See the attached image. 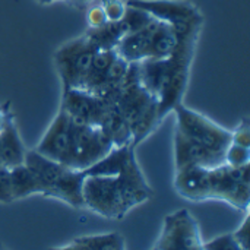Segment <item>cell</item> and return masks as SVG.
I'll return each instance as SVG.
<instances>
[{
	"instance_id": "6da1fadb",
	"label": "cell",
	"mask_w": 250,
	"mask_h": 250,
	"mask_svg": "<svg viewBox=\"0 0 250 250\" xmlns=\"http://www.w3.org/2000/svg\"><path fill=\"white\" fill-rule=\"evenodd\" d=\"M152 195L136 161L135 146L126 148L116 176H85L82 185L83 208L111 220L123 218Z\"/></svg>"
},
{
	"instance_id": "4fadbf2b",
	"label": "cell",
	"mask_w": 250,
	"mask_h": 250,
	"mask_svg": "<svg viewBox=\"0 0 250 250\" xmlns=\"http://www.w3.org/2000/svg\"><path fill=\"white\" fill-rule=\"evenodd\" d=\"M174 188L182 198L192 202H204L212 199L211 168L186 167L176 170Z\"/></svg>"
},
{
	"instance_id": "7402d4cb",
	"label": "cell",
	"mask_w": 250,
	"mask_h": 250,
	"mask_svg": "<svg viewBox=\"0 0 250 250\" xmlns=\"http://www.w3.org/2000/svg\"><path fill=\"white\" fill-rule=\"evenodd\" d=\"M100 6L103 7L108 22H119L125 18L127 4L125 0H101Z\"/></svg>"
},
{
	"instance_id": "ac0fdd59",
	"label": "cell",
	"mask_w": 250,
	"mask_h": 250,
	"mask_svg": "<svg viewBox=\"0 0 250 250\" xmlns=\"http://www.w3.org/2000/svg\"><path fill=\"white\" fill-rule=\"evenodd\" d=\"M127 34V28L122 21L105 22L98 28H88L86 38L95 45L97 50H116L120 40Z\"/></svg>"
},
{
	"instance_id": "603a6c76",
	"label": "cell",
	"mask_w": 250,
	"mask_h": 250,
	"mask_svg": "<svg viewBox=\"0 0 250 250\" xmlns=\"http://www.w3.org/2000/svg\"><path fill=\"white\" fill-rule=\"evenodd\" d=\"M204 250H245L239 243L237 240L233 237V234H223L218 236L209 242H205L202 245Z\"/></svg>"
},
{
	"instance_id": "1f68e13d",
	"label": "cell",
	"mask_w": 250,
	"mask_h": 250,
	"mask_svg": "<svg viewBox=\"0 0 250 250\" xmlns=\"http://www.w3.org/2000/svg\"><path fill=\"white\" fill-rule=\"evenodd\" d=\"M116 250H126V249H125V243L122 242V243H120V245H119V246L116 248Z\"/></svg>"
},
{
	"instance_id": "4316f807",
	"label": "cell",
	"mask_w": 250,
	"mask_h": 250,
	"mask_svg": "<svg viewBox=\"0 0 250 250\" xmlns=\"http://www.w3.org/2000/svg\"><path fill=\"white\" fill-rule=\"evenodd\" d=\"M249 224H250V218H249V209L246 211V217L242 223V226L234 231L231 233L233 237L237 240V243L243 248L245 250H249Z\"/></svg>"
},
{
	"instance_id": "52a82bcc",
	"label": "cell",
	"mask_w": 250,
	"mask_h": 250,
	"mask_svg": "<svg viewBox=\"0 0 250 250\" xmlns=\"http://www.w3.org/2000/svg\"><path fill=\"white\" fill-rule=\"evenodd\" d=\"M113 148L114 145L98 126L72 120V151L69 168L85 171L103 160Z\"/></svg>"
},
{
	"instance_id": "d6a6232c",
	"label": "cell",
	"mask_w": 250,
	"mask_h": 250,
	"mask_svg": "<svg viewBox=\"0 0 250 250\" xmlns=\"http://www.w3.org/2000/svg\"><path fill=\"white\" fill-rule=\"evenodd\" d=\"M0 166H3V163H1V152H0ZM4 167V166H3Z\"/></svg>"
},
{
	"instance_id": "83f0119b",
	"label": "cell",
	"mask_w": 250,
	"mask_h": 250,
	"mask_svg": "<svg viewBox=\"0 0 250 250\" xmlns=\"http://www.w3.org/2000/svg\"><path fill=\"white\" fill-rule=\"evenodd\" d=\"M10 119H13V114H12V110H10V107H9V103L1 104V105H0V132L4 129L6 123H7Z\"/></svg>"
},
{
	"instance_id": "d6986e66",
	"label": "cell",
	"mask_w": 250,
	"mask_h": 250,
	"mask_svg": "<svg viewBox=\"0 0 250 250\" xmlns=\"http://www.w3.org/2000/svg\"><path fill=\"white\" fill-rule=\"evenodd\" d=\"M10 174V190L13 201L25 199L32 195H41V186L35 174L25 166H18L9 170Z\"/></svg>"
},
{
	"instance_id": "484cf974",
	"label": "cell",
	"mask_w": 250,
	"mask_h": 250,
	"mask_svg": "<svg viewBox=\"0 0 250 250\" xmlns=\"http://www.w3.org/2000/svg\"><path fill=\"white\" fill-rule=\"evenodd\" d=\"M86 22H88V26L89 28H98L101 25H104L107 21L105 18V13L103 10V7L100 4H94L88 9V13H86Z\"/></svg>"
},
{
	"instance_id": "3957f363",
	"label": "cell",
	"mask_w": 250,
	"mask_h": 250,
	"mask_svg": "<svg viewBox=\"0 0 250 250\" xmlns=\"http://www.w3.org/2000/svg\"><path fill=\"white\" fill-rule=\"evenodd\" d=\"M116 104L129 123L133 146L152 133V130L161 122L158 116L157 100L146 92L138 81L136 63L129 64V70Z\"/></svg>"
},
{
	"instance_id": "5bb4252c",
	"label": "cell",
	"mask_w": 250,
	"mask_h": 250,
	"mask_svg": "<svg viewBox=\"0 0 250 250\" xmlns=\"http://www.w3.org/2000/svg\"><path fill=\"white\" fill-rule=\"evenodd\" d=\"M158 23V19H152L146 26L139 31L127 32L116 47V53L127 63H139L149 59L151 35Z\"/></svg>"
},
{
	"instance_id": "ffe728a7",
	"label": "cell",
	"mask_w": 250,
	"mask_h": 250,
	"mask_svg": "<svg viewBox=\"0 0 250 250\" xmlns=\"http://www.w3.org/2000/svg\"><path fill=\"white\" fill-rule=\"evenodd\" d=\"M123 242L117 233L88 236L76 239L79 250H116V248Z\"/></svg>"
},
{
	"instance_id": "9a60e30c",
	"label": "cell",
	"mask_w": 250,
	"mask_h": 250,
	"mask_svg": "<svg viewBox=\"0 0 250 250\" xmlns=\"http://www.w3.org/2000/svg\"><path fill=\"white\" fill-rule=\"evenodd\" d=\"M97 126L111 141L114 148L132 145V132H130L129 123L116 103L105 101L104 110L101 113V117Z\"/></svg>"
},
{
	"instance_id": "44dd1931",
	"label": "cell",
	"mask_w": 250,
	"mask_h": 250,
	"mask_svg": "<svg viewBox=\"0 0 250 250\" xmlns=\"http://www.w3.org/2000/svg\"><path fill=\"white\" fill-rule=\"evenodd\" d=\"M224 164L229 167H243L250 164V148L231 142L224 152Z\"/></svg>"
},
{
	"instance_id": "d4e9b609",
	"label": "cell",
	"mask_w": 250,
	"mask_h": 250,
	"mask_svg": "<svg viewBox=\"0 0 250 250\" xmlns=\"http://www.w3.org/2000/svg\"><path fill=\"white\" fill-rule=\"evenodd\" d=\"M13 202L12 190H10V174L9 168L0 166V204Z\"/></svg>"
},
{
	"instance_id": "8992f818",
	"label": "cell",
	"mask_w": 250,
	"mask_h": 250,
	"mask_svg": "<svg viewBox=\"0 0 250 250\" xmlns=\"http://www.w3.org/2000/svg\"><path fill=\"white\" fill-rule=\"evenodd\" d=\"M173 113L176 114V130L224 155L227 146L231 144V130H227L207 116L188 108L183 103H179L173 108Z\"/></svg>"
},
{
	"instance_id": "f1b7e54d",
	"label": "cell",
	"mask_w": 250,
	"mask_h": 250,
	"mask_svg": "<svg viewBox=\"0 0 250 250\" xmlns=\"http://www.w3.org/2000/svg\"><path fill=\"white\" fill-rule=\"evenodd\" d=\"M64 1H67V3H70V4H73L76 7H85V6L91 4L94 0H64Z\"/></svg>"
},
{
	"instance_id": "836d02e7",
	"label": "cell",
	"mask_w": 250,
	"mask_h": 250,
	"mask_svg": "<svg viewBox=\"0 0 250 250\" xmlns=\"http://www.w3.org/2000/svg\"><path fill=\"white\" fill-rule=\"evenodd\" d=\"M151 250H160V249H158V248H157V246H155V248H154V249H151Z\"/></svg>"
},
{
	"instance_id": "cb8c5ba5",
	"label": "cell",
	"mask_w": 250,
	"mask_h": 250,
	"mask_svg": "<svg viewBox=\"0 0 250 250\" xmlns=\"http://www.w3.org/2000/svg\"><path fill=\"white\" fill-rule=\"evenodd\" d=\"M231 142L250 148V126L248 119H243L239 126L231 130Z\"/></svg>"
},
{
	"instance_id": "e0dca14e",
	"label": "cell",
	"mask_w": 250,
	"mask_h": 250,
	"mask_svg": "<svg viewBox=\"0 0 250 250\" xmlns=\"http://www.w3.org/2000/svg\"><path fill=\"white\" fill-rule=\"evenodd\" d=\"M179 45V35L174 28L163 21H158L149 45V59H168L174 54Z\"/></svg>"
},
{
	"instance_id": "4dcf8cb0",
	"label": "cell",
	"mask_w": 250,
	"mask_h": 250,
	"mask_svg": "<svg viewBox=\"0 0 250 250\" xmlns=\"http://www.w3.org/2000/svg\"><path fill=\"white\" fill-rule=\"evenodd\" d=\"M40 3H42V4H48V3H53V1H57V0H38Z\"/></svg>"
},
{
	"instance_id": "2e32d148",
	"label": "cell",
	"mask_w": 250,
	"mask_h": 250,
	"mask_svg": "<svg viewBox=\"0 0 250 250\" xmlns=\"http://www.w3.org/2000/svg\"><path fill=\"white\" fill-rule=\"evenodd\" d=\"M0 152L1 163L6 168H15L25 163L26 148L21 139L19 130L15 125V117L10 119L0 132Z\"/></svg>"
},
{
	"instance_id": "e575fe53",
	"label": "cell",
	"mask_w": 250,
	"mask_h": 250,
	"mask_svg": "<svg viewBox=\"0 0 250 250\" xmlns=\"http://www.w3.org/2000/svg\"><path fill=\"white\" fill-rule=\"evenodd\" d=\"M0 250H4V249H3V248H1V246H0Z\"/></svg>"
},
{
	"instance_id": "30bf717a",
	"label": "cell",
	"mask_w": 250,
	"mask_h": 250,
	"mask_svg": "<svg viewBox=\"0 0 250 250\" xmlns=\"http://www.w3.org/2000/svg\"><path fill=\"white\" fill-rule=\"evenodd\" d=\"M35 151L48 160L69 167L72 151V120L64 110H59Z\"/></svg>"
},
{
	"instance_id": "7a4b0ae2",
	"label": "cell",
	"mask_w": 250,
	"mask_h": 250,
	"mask_svg": "<svg viewBox=\"0 0 250 250\" xmlns=\"http://www.w3.org/2000/svg\"><path fill=\"white\" fill-rule=\"evenodd\" d=\"M23 164L35 174L41 186L42 196L60 199L73 208H83V171H78L48 160L35 149L26 151Z\"/></svg>"
},
{
	"instance_id": "5b68a950",
	"label": "cell",
	"mask_w": 250,
	"mask_h": 250,
	"mask_svg": "<svg viewBox=\"0 0 250 250\" xmlns=\"http://www.w3.org/2000/svg\"><path fill=\"white\" fill-rule=\"evenodd\" d=\"M127 6L138 7L152 18L163 21L174 28L179 37L199 32L204 16L199 9L185 0H127Z\"/></svg>"
},
{
	"instance_id": "9c48e42d",
	"label": "cell",
	"mask_w": 250,
	"mask_h": 250,
	"mask_svg": "<svg viewBox=\"0 0 250 250\" xmlns=\"http://www.w3.org/2000/svg\"><path fill=\"white\" fill-rule=\"evenodd\" d=\"M196 220L188 209L176 211L164 218L157 248L160 250H204Z\"/></svg>"
},
{
	"instance_id": "8fae6325",
	"label": "cell",
	"mask_w": 250,
	"mask_h": 250,
	"mask_svg": "<svg viewBox=\"0 0 250 250\" xmlns=\"http://www.w3.org/2000/svg\"><path fill=\"white\" fill-rule=\"evenodd\" d=\"M174 164L176 170L186 167L217 168L224 166V155L189 139L179 130L174 133Z\"/></svg>"
},
{
	"instance_id": "ba28073f",
	"label": "cell",
	"mask_w": 250,
	"mask_h": 250,
	"mask_svg": "<svg viewBox=\"0 0 250 250\" xmlns=\"http://www.w3.org/2000/svg\"><path fill=\"white\" fill-rule=\"evenodd\" d=\"M249 166L229 167L220 166L211 168L212 199L224 201L242 211L249 209L250 173Z\"/></svg>"
},
{
	"instance_id": "7c38bea8",
	"label": "cell",
	"mask_w": 250,
	"mask_h": 250,
	"mask_svg": "<svg viewBox=\"0 0 250 250\" xmlns=\"http://www.w3.org/2000/svg\"><path fill=\"white\" fill-rule=\"evenodd\" d=\"M105 101L83 89H64L60 108L78 123L98 125Z\"/></svg>"
},
{
	"instance_id": "277c9868",
	"label": "cell",
	"mask_w": 250,
	"mask_h": 250,
	"mask_svg": "<svg viewBox=\"0 0 250 250\" xmlns=\"http://www.w3.org/2000/svg\"><path fill=\"white\" fill-rule=\"evenodd\" d=\"M98 50L86 38L81 35L63 44L54 54L56 67L64 89H82L94 56Z\"/></svg>"
},
{
	"instance_id": "f546056e",
	"label": "cell",
	"mask_w": 250,
	"mask_h": 250,
	"mask_svg": "<svg viewBox=\"0 0 250 250\" xmlns=\"http://www.w3.org/2000/svg\"><path fill=\"white\" fill-rule=\"evenodd\" d=\"M50 250H79V248H78L76 240H73L72 243H69V245H66V246H63V248H53V249Z\"/></svg>"
}]
</instances>
